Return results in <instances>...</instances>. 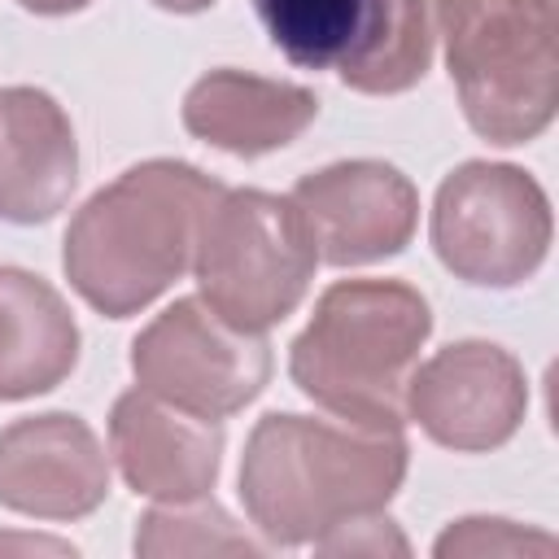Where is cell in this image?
Wrapping results in <instances>:
<instances>
[{
    "label": "cell",
    "mask_w": 559,
    "mask_h": 559,
    "mask_svg": "<svg viewBox=\"0 0 559 559\" xmlns=\"http://www.w3.org/2000/svg\"><path fill=\"white\" fill-rule=\"evenodd\" d=\"M183 131L231 157H266L293 144L314 118L319 96L301 83L262 79L249 70H210L183 96Z\"/></svg>",
    "instance_id": "obj_13"
},
{
    "label": "cell",
    "mask_w": 559,
    "mask_h": 559,
    "mask_svg": "<svg viewBox=\"0 0 559 559\" xmlns=\"http://www.w3.org/2000/svg\"><path fill=\"white\" fill-rule=\"evenodd\" d=\"M288 201L297 205L319 262L328 266H367L402 253L419 223L415 183L371 157L332 162L293 183Z\"/></svg>",
    "instance_id": "obj_9"
},
{
    "label": "cell",
    "mask_w": 559,
    "mask_h": 559,
    "mask_svg": "<svg viewBox=\"0 0 559 559\" xmlns=\"http://www.w3.org/2000/svg\"><path fill=\"white\" fill-rule=\"evenodd\" d=\"M319 555H411V542L384 511H362L332 524L323 537L310 542Z\"/></svg>",
    "instance_id": "obj_19"
},
{
    "label": "cell",
    "mask_w": 559,
    "mask_h": 559,
    "mask_svg": "<svg viewBox=\"0 0 559 559\" xmlns=\"http://www.w3.org/2000/svg\"><path fill=\"white\" fill-rule=\"evenodd\" d=\"M314 266L319 253L297 205L262 188H223L192 253L201 301L245 332L284 323L301 306Z\"/></svg>",
    "instance_id": "obj_5"
},
{
    "label": "cell",
    "mask_w": 559,
    "mask_h": 559,
    "mask_svg": "<svg viewBox=\"0 0 559 559\" xmlns=\"http://www.w3.org/2000/svg\"><path fill=\"white\" fill-rule=\"evenodd\" d=\"M135 384L210 419L245 411L271 380L266 332L218 319L201 297L170 301L131 341Z\"/></svg>",
    "instance_id": "obj_7"
},
{
    "label": "cell",
    "mask_w": 559,
    "mask_h": 559,
    "mask_svg": "<svg viewBox=\"0 0 559 559\" xmlns=\"http://www.w3.org/2000/svg\"><path fill=\"white\" fill-rule=\"evenodd\" d=\"M109 454L122 480L144 498H201L223 467V424L148 389H127L109 411Z\"/></svg>",
    "instance_id": "obj_11"
},
{
    "label": "cell",
    "mask_w": 559,
    "mask_h": 559,
    "mask_svg": "<svg viewBox=\"0 0 559 559\" xmlns=\"http://www.w3.org/2000/svg\"><path fill=\"white\" fill-rule=\"evenodd\" d=\"M79 183V140L44 87H0V218L48 223Z\"/></svg>",
    "instance_id": "obj_12"
},
{
    "label": "cell",
    "mask_w": 559,
    "mask_h": 559,
    "mask_svg": "<svg viewBox=\"0 0 559 559\" xmlns=\"http://www.w3.org/2000/svg\"><path fill=\"white\" fill-rule=\"evenodd\" d=\"M266 542L249 537L210 493L162 502L140 515L135 555H262Z\"/></svg>",
    "instance_id": "obj_17"
},
{
    "label": "cell",
    "mask_w": 559,
    "mask_h": 559,
    "mask_svg": "<svg viewBox=\"0 0 559 559\" xmlns=\"http://www.w3.org/2000/svg\"><path fill=\"white\" fill-rule=\"evenodd\" d=\"M79 362V323L35 271L0 266V402L57 389Z\"/></svg>",
    "instance_id": "obj_14"
},
{
    "label": "cell",
    "mask_w": 559,
    "mask_h": 559,
    "mask_svg": "<svg viewBox=\"0 0 559 559\" xmlns=\"http://www.w3.org/2000/svg\"><path fill=\"white\" fill-rule=\"evenodd\" d=\"M26 13H39V17H61V13H79L87 9L92 0H17Z\"/></svg>",
    "instance_id": "obj_20"
},
{
    "label": "cell",
    "mask_w": 559,
    "mask_h": 559,
    "mask_svg": "<svg viewBox=\"0 0 559 559\" xmlns=\"http://www.w3.org/2000/svg\"><path fill=\"white\" fill-rule=\"evenodd\" d=\"M223 183L192 162L148 157L96 188L66 227L61 266L70 288L105 319L153 306L197 253L201 223Z\"/></svg>",
    "instance_id": "obj_1"
},
{
    "label": "cell",
    "mask_w": 559,
    "mask_h": 559,
    "mask_svg": "<svg viewBox=\"0 0 559 559\" xmlns=\"http://www.w3.org/2000/svg\"><path fill=\"white\" fill-rule=\"evenodd\" d=\"M432 310L406 280H336L288 345L293 384L336 419L402 428Z\"/></svg>",
    "instance_id": "obj_3"
},
{
    "label": "cell",
    "mask_w": 559,
    "mask_h": 559,
    "mask_svg": "<svg viewBox=\"0 0 559 559\" xmlns=\"http://www.w3.org/2000/svg\"><path fill=\"white\" fill-rule=\"evenodd\" d=\"M271 44L301 70H341L367 39L376 0H253Z\"/></svg>",
    "instance_id": "obj_16"
},
{
    "label": "cell",
    "mask_w": 559,
    "mask_h": 559,
    "mask_svg": "<svg viewBox=\"0 0 559 559\" xmlns=\"http://www.w3.org/2000/svg\"><path fill=\"white\" fill-rule=\"evenodd\" d=\"M0 546H22V550H57V555H74V546L66 542H44V537H0Z\"/></svg>",
    "instance_id": "obj_21"
},
{
    "label": "cell",
    "mask_w": 559,
    "mask_h": 559,
    "mask_svg": "<svg viewBox=\"0 0 559 559\" xmlns=\"http://www.w3.org/2000/svg\"><path fill=\"white\" fill-rule=\"evenodd\" d=\"M432 555H441V559H450V555H467V559H480V555H555V537L524 528L515 520H502V515H467V520H454L432 542Z\"/></svg>",
    "instance_id": "obj_18"
},
{
    "label": "cell",
    "mask_w": 559,
    "mask_h": 559,
    "mask_svg": "<svg viewBox=\"0 0 559 559\" xmlns=\"http://www.w3.org/2000/svg\"><path fill=\"white\" fill-rule=\"evenodd\" d=\"M402 428L271 411L240 454V502L266 546H310L332 524L384 511L406 480Z\"/></svg>",
    "instance_id": "obj_2"
},
{
    "label": "cell",
    "mask_w": 559,
    "mask_h": 559,
    "mask_svg": "<svg viewBox=\"0 0 559 559\" xmlns=\"http://www.w3.org/2000/svg\"><path fill=\"white\" fill-rule=\"evenodd\" d=\"M157 9H166V13H205L214 0H153Z\"/></svg>",
    "instance_id": "obj_22"
},
{
    "label": "cell",
    "mask_w": 559,
    "mask_h": 559,
    "mask_svg": "<svg viewBox=\"0 0 559 559\" xmlns=\"http://www.w3.org/2000/svg\"><path fill=\"white\" fill-rule=\"evenodd\" d=\"M109 498V454L87 419L44 411L0 428V507L35 520H83Z\"/></svg>",
    "instance_id": "obj_10"
},
{
    "label": "cell",
    "mask_w": 559,
    "mask_h": 559,
    "mask_svg": "<svg viewBox=\"0 0 559 559\" xmlns=\"http://www.w3.org/2000/svg\"><path fill=\"white\" fill-rule=\"evenodd\" d=\"M432 249L441 266L476 288H515L550 253V197L511 162H463L432 197Z\"/></svg>",
    "instance_id": "obj_6"
},
{
    "label": "cell",
    "mask_w": 559,
    "mask_h": 559,
    "mask_svg": "<svg viewBox=\"0 0 559 559\" xmlns=\"http://www.w3.org/2000/svg\"><path fill=\"white\" fill-rule=\"evenodd\" d=\"M437 35L463 118L480 140L528 144L555 122V0H437Z\"/></svg>",
    "instance_id": "obj_4"
},
{
    "label": "cell",
    "mask_w": 559,
    "mask_h": 559,
    "mask_svg": "<svg viewBox=\"0 0 559 559\" xmlns=\"http://www.w3.org/2000/svg\"><path fill=\"white\" fill-rule=\"evenodd\" d=\"M528 411V380L511 349L493 341H454L415 362L406 384V419L454 454L507 445Z\"/></svg>",
    "instance_id": "obj_8"
},
{
    "label": "cell",
    "mask_w": 559,
    "mask_h": 559,
    "mask_svg": "<svg viewBox=\"0 0 559 559\" xmlns=\"http://www.w3.org/2000/svg\"><path fill=\"white\" fill-rule=\"evenodd\" d=\"M432 48H437V0H376V17L362 48L336 74L345 87L362 96H397L428 74Z\"/></svg>",
    "instance_id": "obj_15"
}]
</instances>
